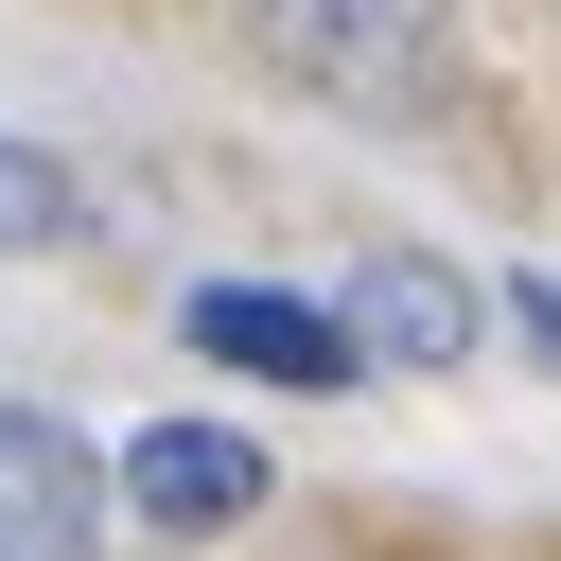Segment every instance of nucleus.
I'll return each mask as SVG.
<instances>
[{
	"label": "nucleus",
	"instance_id": "6",
	"mask_svg": "<svg viewBox=\"0 0 561 561\" xmlns=\"http://www.w3.org/2000/svg\"><path fill=\"white\" fill-rule=\"evenodd\" d=\"M70 228H88V193H70L35 140H0V245H70Z\"/></svg>",
	"mask_w": 561,
	"mask_h": 561
},
{
	"label": "nucleus",
	"instance_id": "1",
	"mask_svg": "<svg viewBox=\"0 0 561 561\" xmlns=\"http://www.w3.org/2000/svg\"><path fill=\"white\" fill-rule=\"evenodd\" d=\"M263 18V53L316 88V105H421L438 88V35H456V0H245Z\"/></svg>",
	"mask_w": 561,
	"mask_h": 561
},
{
	"label": "nucleus",
	"instance_id": "4",
	"mask_svg": "<svg viewBox=\"0 0 561 561\" xmlns=\"http://www.w3.org/2000/svg\"><path fill=\"white\" fill-rule=\"evenodd\" d=\"M175 333H193L210 368H245V386H351V333H333L316 298H280V280H193Z\"/></svg>",
	"mask_w": 561,
	"mask_h": 561
},
{
	"label": "nucleus",
	"instance_id": "5",
	"mask_svg": "<svg viewBox=\"0 0 561 561\" xmlns=\"http://www.w3.org/2000/svg\"><path fill=\"white\" fill-rule=\"evenodd\" d=\"M123 508L140 526H245L263 508V438L245 421H140L123 438Z\"/></svg>",
	"mask_w": 561,
	"mask_h": 561
},
{
	"label": "nucleus",
	"instance_id": "7",
	"mask_svg": "<svg viewBox=\"0 0 561 561\" xmlns=\"http://www.w3.org/2000/svg\"><path fill=\"white\" fill-rule=\"evenodd\" d=\"M508 316H526V333H543V351H561V280H508Z\"/></svg>",
	"mask_w": 561,
	"mask_h": 561
},
{
	"label": "nucleus",
	"instance_id": "3",
	"mask_svg": "<svg viewBox=\"0 0 561 561\" xmlns=\"http://www.w3.org/2000/svg\"><path fill=\"white\" fill-rule=\"evenodd\" d=\"M105 543V456L53 403H0V561H88Z\"/></svg>",
	"mask_w": 561,
	"mask_h": 561
},
{
	"label": "nucleus",
	"instance_id": "2",
	"mask_svg": "<svg viewBox=\"0 0 561 561\" xmlns=\"http://www.w3.org/2000/svg\"><path fill=\"white\" fill-rule=\"evenodd\" d=\"M333 333H351V368H473V333H491V298H473L456 263H421V245H386V263H351V298H333Z\"/></svg>",
	"mask_w": 561,
	"mask_h": 561
}]
</instances>
